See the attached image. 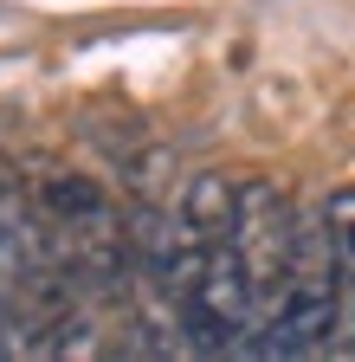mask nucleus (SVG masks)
Returning <instances> with one entry per match:
<instances>
[{"instance_id": "nucleus-1", "label": "nucleus", "mask_w": 355, "mask_h": 362, "mask_svg": "<svg viewBox=\"0 0 355 362\" xmlns=\"http://www.w3.org/2000/svg\"><path fill=\"white\" fill-rule=\"evenodd\" d=\"M174 214H181L207 246L233 240V226H239V181L219 175V168H200V175H188V188H181V201H174Z\"/></svg>"}]
</instances>
